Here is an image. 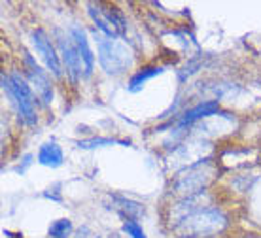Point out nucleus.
Returning a JSON list of instances; mask_svg holds the SVG:
<instances>
[{
	"mask_svg": "<svg viewBox=\"0 0 261 238\" xmlns=\"http://www.w3.org/2000/svg\"><path fill=\"white\" fill-rule=\"evenodd\" d=\"M95 38L98 47V63L106 74H121L129 70L133 65V53L123 42H119L118 38L100 36L97 34V31H95Z\"/></svg>",
	"mask_w": 261,
	"mask_h": 238,
	"instance_id": "1",
	"label": "nucleus"
},
{
	"mask_svg": "<svg viewBox=\"0 0 261 238\" xmlns=\"http://www.w3.org/2000/svg\"><path fill=\"white\" fill-rule=\"evenodd\" d=\"M2 89L12 98L13 106L17 114L27 125H36L38 116H36V106H34V95L31 87L25 84V80L19 74L12 76H2Z\"/></svg>",
	"mask_w": 261,
	"mask_h": 238,
	"instance_id": "2",
	"label": "nucleus"
},
{
	"mask_svg": "<svg viewBox=\"0 0 261 238\" xmlns=\"http://www.w3.org/2000/svg\"><path fill=\"white\" fill-rule=\"evenodd\" d=\"M89 15L98 27V31L108 36V38H116L127 31V23L121 10L118 6H110V4H89Z\"/></svg>",
	"mask_w": 261,
	"mask_h": 238,
	"instance_id": "3",
	"label": "nucleus"
},
{
	"mask_svg": "<svg viewBox=\"0 0 261 238\" xmlns=\"http://www.w3.org/2000/svg\"><path fill=\"white\" fill-rule=\"evenodd\" d=\"M223 225H225V218L218 210H195L184 216L180 221V227L184 231L190 234H197V236L218 232Z\"/></svg>",
	"mask_w": 261,
	"mask_h": 238,
	"instance_id": "4",
	"label": "nucleus"
},
{
	"mask_svg": "<svg viewBox=\"0 0 261 238\" xmlns=\"http://www.w3.org/2000/svg\"><path fill=\"white\" fill-rule=\"evenodd\" d=\"M25 68H27V77H29V82L33 84V89L36 91V95H38L46 104H49L53 98L51 82H49V77H47L46 72L36 65V61H34L29 53H25Z\"/></svg>",
	"mask_w": 261,
	"mask_h": 238,
	"instance_id": "5",
	"label": "nucleus"
},
{
	"mask_svg": "<svg viewBox=\"0 0 261 238\" xmlns=\"http://www.w3.org/2000/svg\"><path fill=\"white\" fill-rule=\"evenodd\" d=\"M33 44H34V49L40 53V57L44 59L47 70L51 72L55 77H59L61 76L59 55L55 51V47H53L49 36H47L42 29H36V31H33Z\"/></svg>",
	"mask_w": 261,
	"mask_h": 238,
	"instance_id": "6",
	"label": "nucleus"
},
{
	"mask_svg": "<svg viewBox=\"0 0 261 238\" xmlns=\"http://www.w3.org/2000/svg\"><path fill=\"white\" fill-rule=\"evenodd\" d=\"M57 44H59V51H61V57H63V65H65L68 76H70L72 80H76V77L82 74L84 68H82V59H80V53H78V49H76L74 40L66 38V36H63V34L59 33Z\"/></svg>",
	"mask_w": 261,
	"mask_h": 238,
	"instance_id": "7",
	"label": "nucleus"
},
{
	"mask_svg": "<svg viewBox=\"0 0 261 238\" xmlns=\"http://www.w3.org/2000/svg\"><path fill=\"white\" fill-rule=\"evenodd\" d=\"M70 38L74 40L76 44V49L80 53V59H82V68H84V76L89 77L93 72V66H95V55L89 49V42H87V36H85V31L80 29V27H72L70 29Z\"/></svg>",
	"mask_w": 261,
	"mask_h": 238,
	"instance_id": "8",
	"label": "nucleus"
},
{
	"mask_svg": "<svg viewBox=\"0 0 261 238\" xmlns=\"http://www.w3.org/2000/svg\"><path fill=\"white\" fill-rule=\"evenodd\" d=\"M38 163L44 167L57 168L63 165V149L55 142H46L38 149Z\"/></svg>",
	"mask_w": 261,
	"mask_h": 238,
	"instance_id": "9",
	"label": "nucleus"
},
{
	"mask_svg": "<svg viewBox=\"0 0 261 238\" xmlns=\"http://www.w3.org/2000/svg\"><path fill=\"white\" fill-rule=\"evenodd\" d=\"M218 112V102H204V104H199L195 108L188 110L186 114L182 116L180 119V125H190V123H195L202 117H208L212 114Z\"/></svg>",
	"mask_w": 261,
	"mask_h": 238,
	"instance_id": "10",
	"label": "nucleus"
},
{
	"mask_svg": "<svg viewBox=\"0 0 261 238\" xmlns=\"http://www.w3.org/2000/svg\"><path fill=\"white\" fill-rule=\"evenodd\" d=\"M163 72V68L161 66H148V68H142L140 72H137L135 76L130 77L129 82V91L130 93H137V91L142 89V85L148 82V80H151L153 76H157V74H161Z\"/></svg>",
	"mask_w": 261,
	"mask_h": 238,
	"instance_id": "11",
	"label": "nucleus"
},
{
	"mask_svg": "<svg viewBox=\"0 0 261 238\" xmlns=\"http://www.w3.org/2000/svg\"><path fill=\"white\" fill-rule=\"evenodd\" d=\"M72 231L70 219H57L49 227V236L51 238H66V234Z\"/></svg>",
	"mask_w": 261,
	"mask_h": 238,
	"instance_id": "12",
	"label": "nucleus"
},
{
	"mask_svg": "<svg viewBox=\"0 0 261 238\" xmlns=\"http://www.w3.org/2000/svg\"><path fill=\"white\" fill-rule=\"evenodd\" d=\"M123 231L127 232V236H130V238H146V234H144V231H142V227L138 225L135 219H125Z\"/></svg>",
	"mask_w": 261,
	"mask_h": 238,
	"instance_id": "13",
	"label": "nucleus"
},
{
	"mask_svg": "<svg viewBox=\"0 0 261 238\" xmlns=\"http://www.w3.org/2000/svg\"><path fill=\"white\" fill-rule=\"evenodd\" d=\"M108 144H112L110 138H93V140L78 142V148H82V149H91V148H98V146H108Z\"/></svg>",
	"mask_w": 261,
	"mask_h": 238,
	"instance_id": "14",
	"label": "nucleus"
},
{
	"mask_svg": "<svg viewBox=\"0 0 261 238\" xmlns=\"http://www.w3.org/2000/svg\"><path fill=\"white\" fill-rule=\"evenodd\" d=\"M49 238H51V236H49Z\"/></svg>",
	"mask_w": 261,
	"mask_h": 238,
	"instance_id": "15",
	"label": "nucleus"
}]
</instances>
